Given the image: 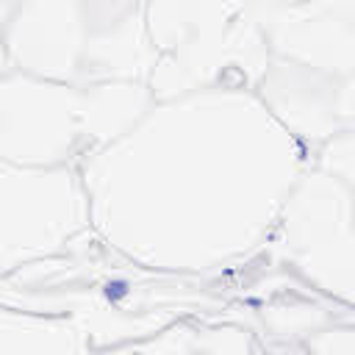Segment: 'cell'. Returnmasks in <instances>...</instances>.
I'll use <instances>...</instances> for the list:
<instances>
[{"label":"cell","instance_id":"obj_1","mask_svg":"<svg viewBox=\"0 0 355 355\" xmlns=\"http://www.w3.org/2000/svg\"><path fill=\"white\" fill-rule=\"evenodd\" d=\"M311 150L255 89L153 105L78 169L92 230L128 263L197 275L261 252Z\"/></svg>","mask_w":355,"mask_h":355},{"label":"cell","instance_id":"obj_2","mask_svg":"<svg viewBox=\"0 0 355 355\" xmlns=\"http://www.w3.org/2000/svg\"><path fill=\"white\" fill-rule=\"evenodd\" d=\"M144 11L147 0H0V44L31 75L147 83L155 50Z\"/></svg>","mask_w":355,"mask_h":355},{"label":"cell","instance_id":"obj_3","mask_svg":"<svg viewBox=\"0 0 355 355\" xmlns=\"http://www.w3.org/2000/svg\"><path fill=\"white\" fill-rule=\"evenodd\" d=\"M153 100L141 80L67 83L11 67L0 75V158L25 166L80 164L122 136Z\"/></svg>","mask_w":355,"mask_h":355},{"label":"cell","instance_id":"obj_4","mask_svg":"<svg viewBox=\"0 0 355 355\" xmlns=\"http://www.w3.org/2000/svg\"><path fill=\"white\" fill-rule=\"evenodd\" d=\"M155 50L147 86L155 100L200 89H255L272 47L266 28L239 0H147Z\"/></svg>","mask_w":355,"mask_h":355},{"label":"cell","instance_id":"obj_5","mask_svg":"<svg viewBox=\"0 0 355 355\" xmlns=\"http://www.w3.org/2000/svg\"><path fill=\"white\" fill-rule=\"evenodd\" d=\"M261 252L311 291L355 311V205L336 172L311 161Z\"/></svg>","mask_w":355,"mask_h":355},{"label":"cell","instance_id":"obj_6","mask_svg":"<svg viewBox=\"0 0 355 355\" xmlns=\"http://www.w3.org/2000/svg\"><path fill=\"white\" fill-rule=\"evenodd\" d=\"M92 233L78 164L25 166L0 158V272L28 266Z\"/></svg>","mask_w":355,"mask_h":355},{"label":"cell","instance_id":"obj_7","mask_svg":"<svg viewBox=\"0 0 355 355\" xmlns=\"http://www.w3.org/2000/svg\"><path fill=\"white\" fill-rule=\"evenodd\" d=\"M275 55L347 75L355 69V0H297L266 22Z\"/></svg>","mask_w":355,"mask_h":355},{"label":"cell","instance_id":"obj_8","mask_svg":"<svg viewBox=\"0 0 355 355\" xmlns=\"http://www.w3.org/2000/svg\"><path fill=\"white\" fill-rule=\"evenodd\" d=\"M336 78L338 75L333 72L272 53V61L258 80L255 94L313 155L324 141L338 136L333 116Z\"/></svg>","mask_w":355,"mask_h":355},{"label":"cell","instance_id":"obj_9","mask_svg":"<svg viewBox=\"0 0 355 355\" xmlns=\"http://www.w3.org/2000/svg\"><path fill=\"white\" fill-rule=\"evenodd\" d=\"M333 116L338 133H355V69L336 78Z\"/></svg>","mask_w":355,"mask_h":355},{"label":"cell","instance_id":"obj_10","mask_svg":"<svg viewBox=\"0 0 355 355\" xmlns=\"http://www.w3.org/2000/svg\"><path fill=\"white\" fill-rule=\"evenodd\" d=\"M263 28H266V22L277 14V11H283L286 6H291V3H297V0H239Z\"/></svg>","mask_w":355,"mask_h":355}]
</instances>
